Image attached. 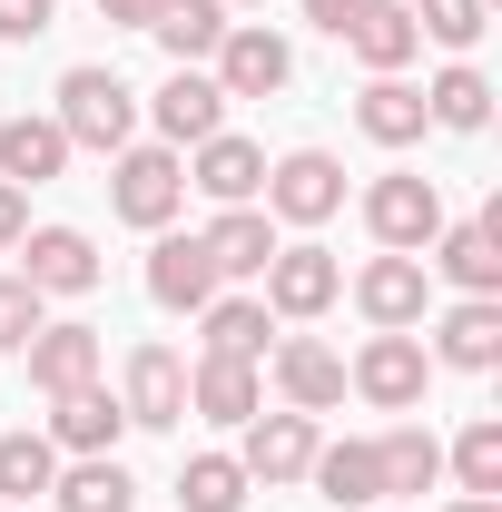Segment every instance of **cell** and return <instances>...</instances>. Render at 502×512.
Segmentation results:
<instances>
[{
	"mask_svg": "<svg viewBox=\"0 0 502 512\" xmlns=\"http://www.w3.org/2000/svg\"><path fill=\"white\" fill-rule=\"evenodd\" d=\"M50 119L69 128V148H99V158H119L128 128H138V89H128L119 69H69Z\"/></svg>",
	"mask_w": 502,
	"mask_h": 512,
	"instance_id": "6da1fadb",
	"label": "cell"
},
{
	"mask_svg": "<svg viewBox=\"0 0 502 512\" xmlns=\"http://www.w3.org/2000/svg\"><path fill=\"white\" fill-rule=\"evenodd\" d=\"M365 227H375L384 256H424L443 237V188H434V178H414V168H394V178L365 188Z\"/></svg>",
	"mask_w": 502,
	"mask_h": 512,
	"instance_id": "7a4b0ae2",
	"label": "cell"
},
{
	"mask_svg": "<svg viewBox=\"0 0 502 512\" xmlns=\"http://www.w3.org/2000/svg\"><path fill=\"white\" fill-rule=\"evenodd\" d=\"M345 384H355L365 404H384V414H414L424 384H434V355H424L414 325H404V335H365V355L345 365Z\"/></svg>",
	"mask_w": 502,
	"mask_h": 512,
	"instance_id": "3957f363",
	"label": "cell"
},
{
	"mask_svg": "<svg viewBox=\"0 0 502 512\" xmlns=\"http://www.w3.org/2000/svg\"><path fill=\"white\" fill-rule=\"evenodd\" d=\"M178 197H188V158H178V148H119V168H109V207H119L128 227H168Z\"/></svg>",
	"mask_w": 502,
	"mask_h": 512,
	"instance_id": "277c9868",
	"label": "cell"
},
{
	"mask_svg": "<svg viewBox=\"0 0 502 512\" xmlns=\"http://www.w3.org/2000/svg\"><path fill=\"white\" fill-rule=\"evenodd\" d=\"M345 296V266L315 247V237H296V247H276L266 256V316H286V325H315L325 306Z\"/></svg>",
	"mask_w": 502,
	"mask_h": 512,
	"instance_id": "5b68a950",
	"label": "cell"
},
{
	"mask_svg": "<svg viewBox=\"0 0 502 512\" xmlns=\"http://www.w3.org/2000/svg\"><path fill=\"white\" fill-rule=\"evenodd\" d=\"M256 197H266V217H286V227H325V217L345 207V168H335L325 148H286Z\"/></svg>",
	"mask_w": 502,
	"mask_h": 512,
	"instance_id": "8992f818",
	"label": "cell"
},
{
	"mask_svg": "<svg viewBox=\"0 0 502 512\" xmlns=\"http://www.w3.org/2000/svg\"><path fill=\"white\" fill-rule=\"evenodd\" d=\"M227 99H276L286 79H296V50L266 30V20H227V40H217V69H207Z\"/></svg>",
	"mask_w": 502,
	"mask_h": 512,
	"instance_id": "52a82bcc",
	"label": "cell"
},
{
	"mask_svg": "<svg viewBox=\"0 0 502 512\" xmlns=\"http://www.w3.org/2000/svg\"><path fill=\"white\" fill-rule=\"evenodd\" d=\"M424 296H434V266L424 256H375L365 276H355V306L375 335H404V325H424Z\"/></svg>",
	"mask_w": 502,
	"mask_h": 512,
	"instance_id": "ba28073f",
	"label": "cell"
},
{
	"mask_svg": "<svg viewBox=\"0 0 502 512\" xmlns=\"http://www.w3.org/2000/svg\"><path fill=\"white\" fill-rule=\"evenodd\" d=\"M10 256H20V286H40V296H89L99 286V247L79 227H30Z\"/></svg>",
	"mask_w": 502,
	"mask_h": 512,
	"instance_id": "9c48e42d",
	"label": "cell"
},
{
	"mask_svg": "<svg viewBox=\"0 0 502 512\" xmlns=\"http://www.w3.org/2000/svg\"><path fill=\"white\" fill-rule=\"evenodd\" d=\"M128 424H148V434H168V424H188V365H178V345H128Z\"/></svg>",
	"mask_w": 502,
	"mask_h": 512,
	"instance_id": "30bf717a",
	"label": "cell"
},
{
	"mask_svg": "<svg viewBox=\"0 0 502 512\" xmlns=\"http://www.w3.org/2000/svg\"><path fill=\"white\" fill-rule=\"evenodd\" d=\"M315 463V414H247V453H237V473L247 483H306Z\"/></svg>",
	"mask_w": 502,
	"mask_h": 512,
	"instance_id": "8fae6325",
	"label": "cell"
},
{
	"mask_svg": "<svg viewBox=\"0 0 502 512\" xmlns=\"http://www.w3.org/2000/svg\"><path fill=\"white\" fill-rule=\"evenodd\" d=\"M99 325H40L30 345H20V365H30V384L60 404V394H79V384H99Z\"/></svg>",
	"mask_w": 502,
	"mask_h": 512,
	"instance_id": "7c38bea8",
	"label": "cell"
},
{
	"mask_svg": "<svg viewBox=\"0 0 502 512\" xmlns=\"http://www.w3.org/2000/svg\"><path fill=\"white\" fill-rule=\"evenodd\" d=\"M148 119H158V148H197V138L227 128V89L207 69H168V89L148 99Z\"/></svg>",
	"mask_w": 502,
	"mask_h": 512,
	"instance_id": "4fadbf2b",
	"label": "cell"
},
{
	"mask_svg": "<svg viewBox=\"0 0 502 512\" xmlns=\"http://www.w3.org/2000/svg\"><path fill=\"white\" fill-rule=\"evenodd\" d=\"M266 375H276V394H286V414H325V404H345V355L315 345V335H286V345L266 355Z\"/></svg>",
	"mask_w": 502,
	"mask_h": 512,
	"instance_id": "5bb4252c",
	"label": "cell"
},
{
	"mask_svg": "<svg viewBox=\"0 0 502 512\" xmlns=\"http://www.w3.org/2000/svg\"><path fill=\"white\" fill-rule=\"evenodd\" d=\"M188 188L197 197H217V207H256V188H266V148L256 138H197L188 148Z\"/></svg>",
	"mask_w": 502,
	"mask_h": 512,
	"instance_id": "9a60e30c",
	"label": "cell"
},
{
	"mask_svg": "<svg viewBox=\"0 0 502 512\" xmlns=\"http://www.w3.org/2000/svg\"><path fill=\"white\" fill-rule=\"evenodd\" d=\"M424 266H443L463 296H502V207H483L473 227H443Z\"/></svg>",
	"mask_w": 502,
	"mask_h": 512,
	"instance_id": "2e32d148",
	"label": "cell"
},
{
	"mask_svg": "<svg viewBox=\"0 0 502 512\" xmlns=\"http://www.w3.org/2000/svg\"><path fill=\"white\" fill-rule=\"evenodd\" d=\"M434 365H453V375H493V365H502V296H463V306L434 325Z\"/></svg>",
	"mask_w": 502,
	"mask_h": 512,
	"instance_id": "e0dca14e",
	"label": "cell"
},
{
	"mask_svg": "<svg viewBox=\"0 0 502 512\" xmlns=\"http://www.w3.org/2000/svg\"><path fill=\"white\" fill-rule=\"evenodd\" d=\"M60 168H69V128L60 119H30V109L0 119V178L10 188H50Z\"/></svg>",
	"mask_w": 502,
	"mask_h": 512,
	"instance_id": "ac0fdd59",
	"label": "cell"
},
{
	"mask_svg": "<svg viewBox=\"0 0 502 512\" xmlns=\"http://www.w3.org/2000/svg\"><path fill=\"white\" fill-rule=\"evenodd\" d=\"M148 296H158L168 316H197V306L217 296V266H207V247H197V237H158V247H148Z\"/></svg>",
	"mask_w": 502,
	"mask_h": 512,
	"instance_id": "d6986e66",
	"label": "cell"
},
{
	"mask_svg": "<svg viewBox=\"0 0 502 512\" xmlns=\"http://www.w3.org/2000/svg\"><path fill=\"white\" fill-rule=\"evenodd\" d=\"M256 404H266L256 365H237V355H197V365H188V414H207V424H247Z\"/></svg>",
	"mask_w": 502,
	"mask_h": 512,
	"instance_id": "ffe728a7",
	"label": "cell"
},
{
	"mask_svg": "<svg viewBox=\"0 0 502 512\" xmlns=\"http://www.w3.org/2000/svg\"><path fill=\"white\" fill-rule=\"evenodd\" d=\"M148 40H158L178 69H207V60H217V40H227V0H158Z\"/></svg>",
	"mask_w": 502,
	"mask_h": 512,
	"instance_id": "44dd1931",
	"label": "cell"
},
{
	"mask_svg": "<svg viewBox=\"0 0 502 512\" xmlns=\"http://www.w3.org/2000/svg\"><path fill=\"white\" fill-rule=\"evenodd\" d=\"M217 276H266V256H276V217L266 207H217V227L197 237Z\"/></svg>",
	"mask_w": 502,
	"mask_h": 512,
	"instance_id": "7402d4cb",
	"label": "cell"
},
{
	"mask_svg": "<svg viewBox=\"0 0 502 512\" xmlns=\"http://www.w3.org/2000/svg\"><path fill=\"white\" fill-rule=\"evenodd\" d=\"M119 434H128V404L109 384H79V394H60V414H50V444L60 453H109Z\"/></svg>",
	"mask_w": 502,
	"mask_h": 512,
	"instance_id": "603a6c76",
	"label": "cell"
},
{
	"mask_svg": "<svg viewBox=\"0 0 502 512\" xmlns=\"http://www.w3.org/2000/svg\"><path fill=\"white\" fill-rule=\"evenodd\" d=\"M315 493L335 512H375L384 503V463H375V444H315Z\"/></svg>",
	"mask_w": 502,
	"mask_h": 512,
	"instance_id": "cb8c5ba5",
	"label": "cell"
},
{
	"mask_svg": "<svg viewBox=\"0 0 502 512\" xmlns=\"http://www.w3.org/2000/svg\"><path fill=\"white\" fill-rule=\"evenodd\" d=\"M345 50L375 69V79H404V60L424 50V30H414V10H404V0H375V10L345 30Z\"/></svg>",
	"mask_w": 502,
	"mask_h": 512,
	"instance_id": "d4e9b609",
	"label": "cell"
},
{
	"mask_svg": "<svg viewBox=\"0 0 502 512\" xmlns=\"http://www.w3.org/2000/svg\"><path fill=\"white\" fill-rule=\"evenodd\" d=\"M355 128H365L375 148H414L434 119H424V89H414V79H365V99H355Z\"/></svg>",
	"mask_w": 502,
	"mask_h": 512,
	"instance_id": "484cf974",
	"label": "cell"
},
{
	"mask_svg": "<svg viewBox=\"0 0 502 512\" xmlns=\"http://www.w3.org/2000/svg\"><path fill=\"white\" fill-rule=\"evenodd\" d=\"M207 355H237V365H266V296H207Z\"/></svg>",
	"mask_w": 502,
	"mask_h": 512,
	"instance_id": "4316f807",
	"label": "cell"
},
{
	"mask_svg": "<svg viewBox=\"0 0 502 512\" xmlns=\"http://www.w3.org/2000/svg\"><path fill=\"white\" fill-rule=\"evenodd\" d=\"M424 119H434V128H463V138H473V128H493V79H483L473 60H453L434 89H424Z\"/></svg>",
	"mask_w": 502,
	"mask_h": 512,
	"instance_id": "83f0119b",
	"label": "cell"
},
{
	"mask_svg": "<svg viewBox=\"0 0 502 512\" xmlns=\"http://www.w3.org/2000/svg\"><path fill=\"white\" fill-rule=\"evenodd\" d=\"M443 473H453L463 493L502 503V414H473V424L453 434V453H443Z\"/></svg>",
	"mask_w": 502,
	"mask_h": 512,
	"instance_id": "f1b7e54d",
	"label": "cell"
},
{
	"mask_svg": "<svg viewBox=\"0 0 502 512\" xmlns=\"http://www.w3.org/2000/svg\"><path fill=\"white\" fill-rule=\"evenodd\" d=\"M50 493H60V512H138V483H128L109 453H79Z\"/></svg>",
	"mask_w": 502,
	"mask_h": 512,
	"instance_id": "f546056e",
	"label": "cell"
},
{
	"mask_svg": "<svg viewBox=\"0 0 502 512\" xmlns=\"http://www.w3.org/2000/svg\"><path fill=\"white\" fill-rule=\"evenodd\" d=\"M375 463H384V493H434L443 483V444L424 434V424H394L375 444Z\"/></svg>",
	"mask_w": 502,
	"mask_h": 512,
	"instance_id": "4dcf8cb0",
	"label": "cell"
},
{
	"mask_svg": "<svg viewBox=\"0 0 502 512\" xmlns=\"http://www.w3.org/2000/svg\"><path fill=\"white\" fill-rule=\"evenodd\" d=\"M256 483L237 473V453H197L188 473H178V512H237Z\"/></svg>",
	"mask_w": 502,
	"mask_h": 512,
	"instance_id": "1f68e13d",
	"label": "cell"
},
{
	"mask_svg": "<svg viewBox=\"0 0 502 512\" xmlns=\"http://www.w3.org/2000/svg\"><path fill=\"white\" fill-rule=\"evenodd\" d=\"M60 483V444L50 434H0V493L10 503H30V493H50Z\"/></svg>",
	"mask_w": 502,
	"mask_h": 512,
	"instance_id": "d6a6232c",
	"label": "cell"
},
{
	"mask_svg": "<svg viewBox=\"0 0 502 512\" xmlns=\"http://www.w3.org/2000/svg\"><path fill=\"white\" fill-rule=\"evenodd\" d=\"M404 10H414V30H424L434 50H473V40L493 30V10H483V0H404Z\"/></svg>",
	"mask_w": 502,
	"mask_h": 512,
	"instance_id": "836d02e7",
	"label": "cell"
},
{
	"mask_svg": "<svg viewBox=\"0 0 502 512\" xmlns=\"http://www.w3.org/2000/svg\"><path fill=\"white\" fill-rule=\"evenodd\" d=\"M40 306H50L40 286H20V276H0V355H20V345H30L40 325H50Z\"/></svg>",
	"mask_w": 502,
	"mask_h": 512,
	"instance_id": "e575fe53",
	"label": "cell"
},
{
	"mask_svg": "<svg viewBox=\"0 0 502 512\" xmlns=\"http://www.w3.org/2000/svg\"><path fill=\"white\" fill-rule=\"evenodd\" d=\"M60 20V0H0V40H40Z\"/></svg>",
	"mask_w": 502,
	"mask_h": 512,
	"instance_id": "d590c367",
	"label": "cell"
},
{
	"mask_svg": "<svg viewBox=\"0 0 502 512\" xmlns=\"http://www.w3.org/2000/svg\"><path fill=\"white\" fill-rule=\"evenodd\" d=\"M365 10H375V0H306V20L325 30V40H345V30H355Z\"/></svg>",
	"mask_w": 502,
	"mask_h": 512,
	"instance_id": "8d00e7d4",
	"label": "cell"
},
{
	"mask_svg": "<svg viewBox=\"0 0 502 512\" xmlns=\"http://www.w3.org/2000/svg\"><path fill=\"white\" fill-rule=\"evenodd\" d=\"M20 237H30V197H20V188H0V256L20 247Z\"/></svg>",
	"mask_w": 502,
	"mask_h": 512,
	"instance_id": "74e56055",
	"label": "cell"
},
{
	"mask_svg": "<svg viewBox=\"0 0 502 512\" xmlns=\"http://www.w3.org/2000/svg\"><path fill=\"white\" fill-rule=\"evenodd\" d=\"M99 20H119V30H148V20H158V0H99Z\"/></svg>",
	"mask_w": 502,
	"mask_h": 512,
	"instance_id": "f35d334b",
	"label": "cell"
},
{
	"mask_svg": "<svg viewBox=\"0 0 502 512\" xmlns=\"http://www.w3.org/2000/svg\"><path fill=\"white\" fill-rule=\"evenodd\" d=\"M443 512H502V503H483V493H463V503H443Z\"/></svg>",
	"mask_w": 502,
	"mask_h": 512,
	"instance_id": "ab89813d",
	"label": "cell"
},
{
	"mask_svg": "<svg viewBox=\"0 0 502 512\" xmlns=\"http://www.w3.org/2000/svg\"><path fill=\"white\" fill-rule=\"evenodd\" d=\"M227 10H256V0H227Z\"/></svg>",
	"mask_w": 502,
	"mask_h": 512,
	"instance_id": "60d3db41",
	"label": "cell"
}]
</instances>
